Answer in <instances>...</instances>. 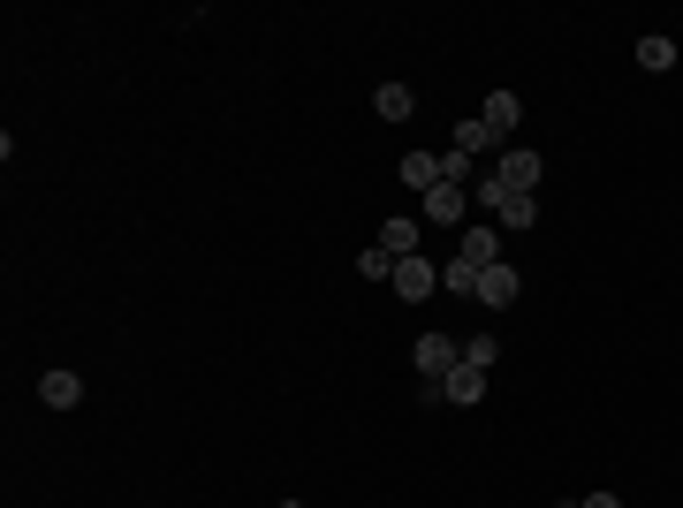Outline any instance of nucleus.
<instances>
[{
	"label": "nucleus",
	"mask_w": 683,
	"mask_h": 508,
	"mask_svg": "<svg viewBox=\"0 0 683 508\" xmlns=\"http://www.w3.org/2000/svg\"><path fill=\"white\" fill-rule=\"evenodd\" d=\"M471 205H487V213H494V228H531V220H539V197H516V190H502L494 174L471 190Z\"/></svg>",
	"instance_id": "nucleus-1"
},
{
	"label": "nucleus",
	"mask_w": 683,
	"mask_h": 508,
	"mask_svg": "<svg viewBox=\"0 0 683 508\" xmlns=\"http://www.w3.org/2000/svg\"><path fill=\"white\" fill-rule=\"evenodd\" d=\"M539 174H547V160H539L531 145H510V153H494V182H502V190H516V197H531V190H539Z\"/></svg>",
	"instance_id": "nucleus-2"
},
{
	"label": "nucleus",
	"mask_w": 683,
	"mask_h": 508,
	"mask_svg": "<svg viewBox=\"0 0 683 508\" xmlns=\"http://www.w3.org/2000/svg\"><path fill=\"white\" fill-rule=\"evenodd\" d=\"M418 220H433V228H464V220H471V190H456V182H433V190L418 197Z\"/></svg>",
	"instance_id": "nucleus-3"
},
{
	"label": "nucleus",
	"mask_w": 683,
	"mask_h": 508,
	"mask_svg": "<svg viewBox=\"0 0 683 508\" xmlns=\"http://www.w3.org/2000/svg\"><path fill=\"white\" fill-rule=\"evenodd\" d=\"M387 289H395L403 304H426V297L441 289V266H433L426 251H418V258H395V281H387Z\"/></svg>",
	"instance_id": "nucleus-4"
},
{
	"label": "nucleus",
	"mask_w": 683,
	"mask_h": 508,
	"mask_svg": "<svg viewBox=\"0 0 683 508\" xmlns=\"http://www.w3.org/2000/svg\"><path fill=\"white\" fill-rule=\"evenodd\" d=\"M410 364H418L426 379H448V372L464 364V341H456V335H418V349H410Z\"/></svg>",
	"instance_id": "nucleus-5"
},
{
	"label": "nucleus",
	"mask_w": 683,
	"mask_h": 508,
	"mask_svg": "<svg viewBox=\"0 0 683 508\" xmlns=\"http://www.w3.org/2000/svg\"><path fill=\"white\" fill-rule=\"evenodd\" d=\"M418 235H426L418 213H387V220H380V251H387V258H418Z\"/></svg>",
	"instance_id": "nucleus-6"
},
{
	"label": "nucleus",
	"mask_w": 683,
	"mask_h": 508,
	"mask_svg": "<svg viewBox=\"0 0 683 508\" xmlns=\"http://www.w3.org/2000/svg\"><path fill=\"white\" fill-rule=\"evenodd\" d=\"M479 122H487V130H494L502 145H510V137H516V122H524V99L494 84V92H487V107H479Z\"/></svg>",
	"instance_id": "nucleus-7"
},
{
	"label": "nucleus",
	"mask_w": 683,
	"mask_h": 508,
	"mask_svg": "<svg viewBox=\"0 0 683 508\" xmlns=\"http://www.w3.org/2000/svg\"><path fill=\"white\" fill-rule=\"evenodd\" d=\"M487 387H494V372H479V364H456V372L441 379V395H448L456 410H471V402H487Z\"/></svg>",
	"instance_id": "nucleus-8"
},
{
	"label": "nucleus",
	"mask_w": 683,
	"mask_h": 508,
	"mask_svg": "<svg viewBox=\"0 0 683 508\" xmlns=\"http://www.w3.org/2000/svg\"><path fill=\"white\" fill-rule=\"evenodd\" d=\"M456 258H464V266H479V274H487V266H502V228H464Z\"/></svg>",
	"instance_id": "nucleus-9"
},
{
	"label": "nucleus",
	"mask_w": 683,
	"mask_h": 508,
	"mask_svg": "<svg viewBox=\"0 0 683 508\" xmlns=\"http://www.w3.org/2000/svg\"><path fill=\"white\" fill-rule=\"evenodd\" d=\"M516 289H524V281H516V266H487V274H479V304H487V312H510Z\"/></svg>",
	"instance_id": "nucleus-10"
},
{
	"label": "nucleus",
	"mask_w": 683,
	"mask_h": 508,
	"mask_svg": "<svg viewBox=\"0 0 683 508\" xmlns=\"http://www.w3.org/2000/svg\"><path fill=\"white\" fill-rule=\"evenodd\" d=\"M38 402H46V410H76V402H84V379H76V372H38Z\"/></svg>",
	"instance_id": "nucleus-11"
},
{
	"label": "nucleus",
	"mask_w": 683,
	"mask_h": 508,
	"mask_svg": "<svg viewBox=\"0 0 683 508\" xmlns=\"http://www.w3.org/2000/svg\"><path fill=\"white\" fill-rule=\"evenodd\" d=\"M372 107H380V122H410V114H418V92H410V84H380Z\"/></svg>",
	"instance_id": "nucleus-12"
},
{
	"label": "nucleus",
	"mask_w": 683,
	"mask_h": 508,
	"mask_svg": "<svg viewBox=\"0 0 683 508\" xmlns=\"http://www.w3.org/2000/svg\"><path fill=\"white\" fill-rule=\"evenodd\" d=\"M448 145H456V153H471V160H487V153H502V137H494V130H487L479 114H471V122H456V137H448Z\"/></svg>",
	"instance_id": "nucleus-13"
},
{
	"label": "nucleus",
	"mask_w": 683,
	"mask_h": 508,
	"mask_svg": "<svg viewBox=\"0 0 683 508\" xmlns=\"http://www.w3.org/2000/svg\"><path fill=\"white\" fill-rule=\"evenodd\" d=\"M433 182H441V153H403V190H418V197H426Z\"/></svg>",
	"instance_id": "nucleus-14"
},
{
	"label": "nucleus",
	"mask_w": 683,
	"mask_h": 508,
	"mask_svg": "<svg viewBox=\"0 0 683 508\" xmlns=\"http://www.w3.org/2000/svg\"><path fill=\"white\" fill-rule=\"evenodd\" d=\"M638 69H654V76H661V69H676V38H661V31H654V38H638Z\"/></svg>",
	"instance_id": "nucleus-15"
},
{
	"label": "nucleus",
	"mask_w": 683,
	"mask_h": 508,
	"mask_svg": "<svg viewBox=\"0 0 683 508\" xmlns=\"http://www.w3.org/2000/svg\"><path fill=\"white\" fill-rule=\"evenodd\" d=\"M441 289H448V297H479V266L448 258V266H441Z\"/></svg>",
	"instance_id": "nucleus-16"
},
{
	"label": "nucleus",
	"mask_w": 683,
	"mask_h": 508,
	"mask_svg": "<svg viewBox=\"0 0 683 508\" xmlns=\"http://www.w3.org/2000/svg\"><path fill=\"white\" fill-rule=\"evenodd\" d=\"M464 364L494 372V364H502V335H471V341H464Z\"/></svg>",
	"instance_id": "nucleus-17"
},
{
	"label": "nucleus",
	"mask_w": 683,
	"mask_h": 508,
	"mask_svg": "<svg viewBox=\"0 0 683 508\" xmlns=\"http://www.w3.org/2000/svg\"><path fill=\"white\" fill-rule=\"evenodd\" d=\"M357 274H364V281H395V258H387V251H380V243H372V251H364V258H357Z\"/></svg>",
	"instance_id": "nucleus-18"
},
{
	"label": "nucleus",
	"mask_w": 683,
	"mask_h": 508,
	"mask_svg": "<svg viewBox=\"0 0 683 508\" xmlns=\"http://www.w3.org/2000/svg\"><path fill=\"white\" fill-rule=\"evenodd\" d=\"M585 508H623V501L615 494H585Z\"/></svg>",
	"instance_id": "nucleus-19"
},
{
	"label": "nucleus",
	"mask_w": 683,
	"mask_h": 508,
	"mask_svg": "<svg viewBox=\"0 0 683 508\" xmlns=\"http://www.w3.org/2000/svg\"><path fill=\"white\" fill-rule=\"evenodd\" d=\"M281 508H304V501H281Z\"/></svg>",
	"instance_id": "nucleus-20"
}]
</instances>
